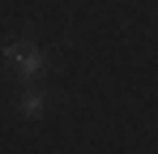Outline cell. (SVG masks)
<instances>
[{"instance_id":"6da1fadb","label":"cell","mask_w":158,"mask_h":154,"mask_svg":"<svg viewBox=\"0 0 158 154\" xmlns=\"http://www.w3.org/2000/svg\"><path fill=\"white\" fill-rule=\"evenodd\" d=\"M4 60L26 77V81H30V77H39V73H43V64H47V56L34 47V43H4Z\"/></svg>"},{"instance_id":"7a4b0ae2","label":"cell","mask_w":158,"mask_h":154,"mask_svg":"<svg viewBox=\"0 0 158 154\" xmlns=\"http://www.w3.org/2000/svg\"><path fill=\"white\" fill-rule=\"evenodd\" d=\"M22 116H30V120H34V116H43V94H34V90L22 94Z\"/></svg>"}]
</instances>
